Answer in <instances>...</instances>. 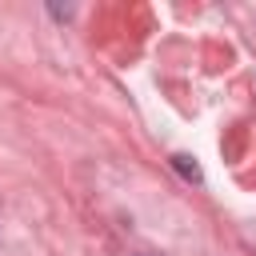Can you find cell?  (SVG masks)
Wrapping results in <instances>:
<instances>
[{
    "instance_id": "cell-1",
    "label": "cell",
    "mask_w": 256,
    "mask_h": 256,
    "mask_svg": "<svg viewBox=\"0 0 256 256\" xmlns=\"http://www.w3.org/2000/svg\"><path fill=\"white\" fill-rule=\"evenodd\" d=\"M172 164H176V168H180V172H184L188 180H200V168H196V164H192L188 156H172Z\"/></svg>"
}]
</instances>
